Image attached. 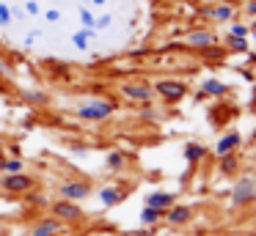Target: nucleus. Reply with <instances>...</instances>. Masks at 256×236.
<instances>
[{"instance_id": "nucleus-1", "label": "nucleus", "mask_w": 256, "mask_h": 236, "mask_svg": "<svg viewBox=\"0 0 256 236\" xmlns=\"http://www.w3.org/2000/svg\"><path fill=\"white\" fill-rule=\"evenodd\" d=\"M116 113V104L110 102V99H91V102L80 104L78 110H74V115L83 121H105L110 118V115Z\"/></svg>"}, {"instance_id": "nucleus-2", "label": "nucleus", "mask_w": 256, "mask_h": 236, "mask_svg": "<svg viewBox=\"0 0 256 236\" xmlns=\"http://www.w3.org/2000/svg\"><path fill=\"white\" fill-rule=\"evenodd\" d=\"M118 93L132 99V102H149V99L154 96V88L146 80H132V82H122V85H118Z\"/></svg>"}, {"instance_id": "nucleus-3", "label": "nucleus", "mask_w": 256, "mask_h": 236, "mask_svg": "<svg viewBox=\"0 0 256 236\" xmlns=\"http://www.w3.org/2000/svg\"><path fill=\"white\" fill-rule=\"evenodd\" d=\"M152 88H154V93H160L166 102H179V99H184V93H188V85H184L182 80H157Z\"/></svg>"}, {"instance_id": "nucleus-4", "label": "nucleus", "mask_w": 256, "mask_h": 236, "mask_svg": "<svg viewBox=\"0 0 256 236\" xmlns=\"http://www.w3.org/2000/svg\"><path fill=\"white\" fill-rule=\"evenodd\" d=\"M52 217H58L61 223H74V220L80 217V206H78L74 201L61 198V201L52 203Z\"/></svg>"}, {"instance_id": "nucleus-5", "label": "nucleus", "mask_w": 256, "mask_h": 236, "mask_svg": "<svg viewBox=\"0 0 256 236\" xmlns=\"http://www.w3.org/2000/svg\"><path fill=\"white\" fill-rule=\"evenodd\" d=\"M0 184L8 192H28L30 187H34V179H30L28 173H6Z\"/></svg>"}, {"instance_id": "nucleus-6", "label": "nucleus", "mask_w": 256, "mask_h": 236, "mask_svg": "<svg viewBox=\"0 0 256 236\" xmlns=\"http://www.w3.org/2000/svg\"><path fill=\"white\" fill-rule=\"evenodd\" d=\"M88 195H91V187L86 181H66V184H61V198H66V201L78 203Z\"/></svg>"}, {"instance_id": "nucleus-7", "label": "nucleus", "mask_w": 256, "mask_h": 236, "mask_svg": "<svg viewBox=\"0 0 256 236\" xmlns=\"http://www.w3.org/2000/svg\"><path fill=\"white\" fill-rule=\"evenodd\" d=\"M254 179H242L237 187L232 190V203L234 206H245V203H250V195H254Z\"/></svg>"}, {"instance_id": "nucleus-8", "label": "nucleus", "mask_w": 256, "mask_h": 236, "mask_svg": "<svg viewBox=\"0 0 256 236\" xmlns=\"http://www.w3.org/2000/svg\"><path fill=\"white\" fill-rule=\"evenodd\" d=\"M184 41H188V47H193V49H206V47H212L218 38L212 36L210 30H193V33H188Z\"/></svg>"}, {"instance_id": "nucleus-9", "label": "nucleus", "mask_w": 256, "mask_h": 236, "mask_svg": "<svg viewBox=\"0 0 256 236\" xmlns=\"http://www.w3.org/2000/svg\"><path fill=\"white\" fill-rule=\"evenodd\" d=\"M190 217H193V209L190 206H176V203H174L171 209H166V220L171 225H184Z\"/></svg>"}, {"instance_id": "nucleus-10", "label": "nucleus", "mask_w": 256, "mask_h": 236, "mask_svg": "<svg viewBox=\"0 0 256 236\" xmlns=\"http://www.w3.org/2000/svg\"><path fill=\"white\" fill-rule=\"evenodd\" d=\"M174 201L176 198L171 195V192H162V190H157V192H152V195H146V206H154V209H171L174 206Z\"/></svg>"}, {"instance_id": "nucleus-11", "label": "nucleus", "mask_w": 256, "mask_h": 236, "mask_svg": "<svg viewBox=\"0 0 256 236\" xmlns=\"http://www.w3.org/2000/svg\"><path fill=\"white\" fill-rule=\"evenodd\" d=\"M240 143H242L240 132H228V135H223L220 140H218V146H215L218 157H223V154H228V151H234V148H240Z\"/></svg>"}, {"instance_id": "nucleus-12", "label": "nucleus", "mask_w": 256, "mask_h": 236, "mask_svg": "<svg viewBox=\"0 0 256 236\" xmlns=\"http://www.w3.org/2000/svg\"><path fill=\"white\" fill-rule=\"evenodd\" d=\"M61 231V220L58 217H50V220H42L39 225H34L30 236H56Z\"/></svg>"}, {"instance_id": "nucleus-13", "label": "nucleus", "mask_w": 256, "mask_h": 236, "mask_svg": "<svg viewBox=\"0 0 256 236\" xmlns=\"http://www.w3.org/2000/svg\"><path fill=\"white\" fill-rule=\"evenodd\" d=\"M226 91H228V85L220 82L218 77H210V80L201 82V93H204V96H223Z\"/></svg>"}, {"instance_id": "nucleus-14", "label": "nucleus", "mask_w": 256, "mask_h": 236, "mask_svg": "<svg viewBox=\"0 0 256 236\" xmlns=\"http://www.w3.org/2000/svg\"><path fill=\"white\" fill-rule=\"evenodd\" d=\"M100 201L105 203V206H116V203L124 201V192L118 190V187H102V190H100Z\"/></svg>"}, {"instance_id": "nucleus-15", "label": "nucleus", "mask_w": 256, "mask_h": 236, "mask_svg": "<svg viewBox=\"0 0 256 236\" xmlns=\"http://www.w3.org/2000/svg\"><path fill=\"white\" fill-rule=\"evenodd\" d=\"M94 36H96L94 27H80L78 33H72V44H74L78 49H88V41H91Z\"/></svg>"}, {"instance_id": "nucleus-16", "label": "nucleus", "mask_w": 256, "mask_h": 236, "mask_svg": "<svg viewBox=\"0 0 256 236\" xmlns=\"http://www.w3.org/2000/svg\"><path fill=\"white\" fill-rule=\"evenodd\" d=\"M184 159L188 162H198V159H204L206 157V148L201 146V143H184Z\"/></svg>"}, {"instance_id": "nucleus-17", "label": "nucleus", "mask_w": 256, "mask_h": 236, "mask_svg": "<svg viewBox=\"0 0 256 236\" xmlns=\"http://www.w3.org/2000/svg\"><path fill=\"white\" fill-rule=\"evenodd\" d=\"M210 16L215 22H228V19H234V5L220 3V5H215V8H210Z\"/></svg>"}, {"instance_id": "nucleus-18", "label": "nucleus", "mask_w": 256, "mask_h": 236, "mask_svg": "<svg viewBox=\"0 0 256 236\" xmlns=\"http://www.w3.org/2000/svg\"><path fill=\"white\" fill-rule=\"evenodd\" d=\"M162 217H166L162 209H154V206H144V209H140V223H144V225H154V223H160Z\"/></svg>"}, {"instance_id": "nucleus-19", "label": "nucleus", "mask_w": 256, "mask_h": 236, "mask_svg": "<svg viewBox=\"0 0 256 236\" xmlns=\"http://www.w3.org/2000/svg\"><path fill=\"white\" fill-rule=\"evenodd\" d=\"M237 165H240V159L234 157V151H228V154H223L220 157V173H234V170H237Z\"/></svg>"}, {"instance_id": "nucleus-20", "label": "nucleus", "mask_w": 256, "mask_h": 236, "mask_svg": "<svg viewBox=\"0 0 256 236\" xmlns=\"http://www.w3.org/2000/svg\"><path fill=\"white\" fill-rule=\"evenodd\" d=\"M78 14H80V25H83V27H94L96 25V14L88 8V5H80ZM94 30H96V27H94Z\"/></svg>"}, {"instance_id": "nucleus-21", "label": "nucleus", "mask_w": 256, "mask_h": 236, "mask_svg": "<svg viewBox=\"0 0 256 236\" xmlns=\"http://www.w3.org/2000/svg\"><path fill=\"white\" fill-rule=\"evenodd\" d=\"M124 162H127V157H124L122 151H110V154H108V168H110V170H122Z\"/></svg>"}, {"instance_id": "nucleus-22", "label": "nucleus", "mask_w": 256, "mask_h": 236, "mask_svg": "<svg viewBox=\"0 0 256 236\" xmlns=\"http://www.w3.org/2000/svg\"><path fill=\"white\" fill-rule=\"evenodd\" d=\"M228 49H234V52H248V41L245 38H237V36H228L226 38Z\"/></svg>"}, {"instance_id": "nucleus-23", "label": "nucleus", "mask_w": 256, "mask_h": 236, "mask_svg": "<svg viewBox=\"0 0 256 236\" xmlns=\"http://www.w3.org/2000/svg\"><path fill=\"white\" fill-rule=\"evenodd\" d=\"M22 159H3V173H22Z\"/></svg>"}, {"instance_id": "nucleus-24", "label": "nucleus", "mask_w": 256, "mask_h": 236, "mask_svg": "<svg viewBox=\"0 0 256 236\" xmlns=\"http://www.w3.org/2000/svg\"><path fill=\"white\" fill-rule=\"evenodd\" d=\"M12 22H14V11L3 3V5H0V27H8Z\"/></svg>"}, {"instance_id": "nucleus-25", "label": "nucleus", "mask_w": 256, "mask_h": 236, "mask_svg": "<svg viewBox=\"0 0 256 236\" xmlns=\"http://www.w3.org/2000/svg\"><path fill=\"white\" fill-rule=\"evenodd\" d=\"M113 25V14H108V11H105V14H100V16H96V30H105V27H110Z\"/></svg>"}, {"instance_id": "nucleus-26", "label": "nucleus", "mask_w": 256, "mask_h": 236, "mask_svg": "<svg viewBox=\"0 0 256 236\" xmlns=\"http://www.w3.org/2000/svg\"><path fill=\"white\" fill-rule=\"evenodd\" d=\"M25 99H28L30 104H44V102H47V93H42V91H28V93H25Z\"/></svg>"}, {"instance_id": "nucleus-27", "label": "nucleus", "mask_w": 256, "mask_h": 236, "mask_svg": "<svg viewBox=\"0 0 256 236\" xmlns=\"http://www.w3.org/2000/svg\"><path fill=\"white\" fill-rule=\"evenodd\" d=\"M228 36L245 38V36H248V27H245V25H240V22H232V27H228Z\"/></svg>"}, {"instance_id": "nucleus-28", "label": "nucleus", "mask_w": 256, "mask_h": 236, "mask_svg": "<svg viewBox=\"0 0 256 236\" xmlns=\"http://www.w3.org/2000/svg\"><path fill=\"white\" fill-rule=\"evenodd\" d=\"M25 14H30V16H42V5L36 3V0H25Z\"/></svg>"}, {"instance_id": "nucleus-29", "label": "nucleus", "mask_w": 256, "mask_h": 236, "mask_svg": "<svg viewBox=\"0 0 256 236\" xmlns=\"http://www.w3.org/2000/svg\"><path fill=\"white\" fill-rule=\"evenodd\" d=\"M42 16H44V22H50V25H56V22H61V11H58V8L42 11Z\"/></svg>"}, {"instance_id": "nucleus-30", "label": "nucleus", "mask_w": 256, "mask_h": 236, "mask_svg": "<svg viewBox=\"0 0 256 236\" xmlns=\"http://www.w3.org/2000/svg\"><path fill=\"white\" fill-rule=\"evenodd\" d=\"M36 38H39V33H28V36H25V47H34V44H36Z\"/></svg>"}, {"instance_id": "nucleus-31", "label": "nucleus", "mask_w": 256, "mask_h": 236, "mask_svg": "<svg viewBox=\"0 0 256 236\" xmlns=\"http://www.w3.org/2000/svg\"><path fill=\"white\" fill-rule=\"evenodd\" d=\"M8 74V63H3V58H0V77Z\"/></svg>"}, {"instance_id": "nucleus-32", "label": "nucleus", "mask_w": 256, "mask_h": 236, "mask_svg": "<svg viewBox=\"0 0 256 236\" xmlns=\"http://www.w3.org/2000/svg\"><path fill=\"white\" fill-rule=\"evenodd\" d=\"M105 3H108V0H91V5H94V8H105Z\"/></svg>"}, {"instance_id": "nucleus-33", "label": "nucleus", "mask_w": 256, "mask_h": 236, "mask_svg": "<svg viewBox=\"0 0 256 236\" xmlns=\"http://www.w3.org/2000/svg\"><path fill=\"white\" fill-rule=\"evenodd\" d=\"M248 11H250V14L256 16V0H250V3H248Z\"/></svg>"}, {"instance_id": "nucleus-34", "label": "nucleus", "mask_w": 256, "mask_h": 236, "mask_svg": "<svg viewBox=\"0 0 256 236\" xmlns=\"http://www.w3.org/2000/svg\"><path fill=\"white\" fill-rule=\"evenodd\" d=\"M250 203H256V187H254V195H250Z\"/></svg>"}, {"instance_id": "nucleus-35", "label": "nucleus", "mask_w": 256, "mask_h": 236, "mask_svg": "<svg viewBox=\"0 0 256 236\" xmlns=\"http://www.w3.org/2000/svg\"><path fill=\"white\" fill-rule=\"evenodd\" d=\"M0 173H3V157H0Z\"/></svg>"}, {"instance_id": "nucleus-36", "label": "nucleus", "mask_w": 256, "mask_h": 236, "mask_svg": "<svg viewBox=\"0 0 256 236\" xmlns=\"http://www.w3.org/2000/svg\"><path fill=\"white\" fill-rule=\"evenodd\" d=\"M3 3H6V0H0V5H3Z\"/></svg>"}, {"instance_id": "nucleus-37", "label": "nucleus", "mask_w": 256, "mask_h": 236, "mask_svg": "<svg viewBox=\"0 0 256 236\" xmlns=\"http://www.w3.org/2000/svg\"><path fill=\"white\" fill-rule=\"evenodd\" d=\"M254 38H256V33H254Z\"/></svg>"}]
</instances>
